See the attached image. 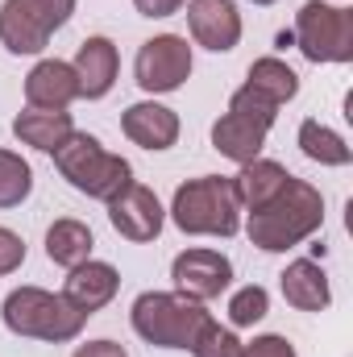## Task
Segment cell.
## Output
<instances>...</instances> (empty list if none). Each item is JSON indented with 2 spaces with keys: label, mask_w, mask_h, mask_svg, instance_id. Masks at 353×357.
I'll return each mask as SVG.
<instances>
[{
  "label": "cell",
  "mask_w": 353,
  "mask_h": 357,
  "mask_svg": "<svg viewBox=\"0 0 353 357\" xmlns=\"http://www.w3.org/2000/svg\"><path fill=\"white\" fill-rule=\"evenodd\" d=\"M320 220H324V199H320V191L312 187V183H303V178H287L283 183V191L262 204L258 212H250V225H246V233H250V241L266 250V254H278V250H291V245H299L303 237H312L316 229H320Z\"/></svg>",
  "instance_id": "1"
},
{
  "label": "cell",
  "mask_w": 353,
  "mask_h": 357,
  "mask_svg": "<svg viewBox=\"0 0 353 357\" xmlns=\"http://www.w3.org/2000/svg\"><path fill=\"white\" fill-rule=\"evenodd\" d=\"M237 191L233 178L204 175L191 178L175 191L171 216L183 233H212V237H233L237 233Z\"/></svg>",
  "instance_id": "2"
},
{
  "label": "cell",
  "mask_w": 353,
  "mask_h": 357,
  "mask_svg": "<svg viewBox=\"0 0 353 357\" xmlns=\"http://www.w3.org/2000/svg\"><path fill=\"white\" fill-rule=\"evenodd\" d=\"M212 316L187 299V295H171V291H146L133 303V328L142 341L163 345V349H191L195 333L208 324Z\"/></svg>",
  "instance_id": "3"
},
{
  "label": "cell",
  "mask_w": 353,
  "mask_h": 357,
  "mask_svg": "<svg viewBox=\"0 0 353 357\" xmlns=\"http://www.w3.org/2000/svg\"><path fill=\"white\" fill-rule=\"evenodd\" d=\"M54 167L63 171V178L80 191H88L96 199H112L121 195L129 183H133V171L125 158L108 154L91 133H71L59 150H54Z\"/></svg>",
  "instance_id": "4"
},
{
  "label": "cell",
  "mask_w": 353,
  "mask_h": 357,
  "mask_svg": "<svg viewBox=\"0 0 353 357\" xmlns=\"http://www.w3.org/2000/svg\"><path fill=\"white\" fill-rule=\"evenodd\" d=\"M84 312L71 307L63 295H50L42 287H21L4 299V324L17 337H38V341H71L84 328Z\"/></svg>",
  "instance_id": "5"
},
{
  "label": "cell",
  "mask_w": 353,
  "mask_h": 357,
  "mask_svg": "<svg viewBox=\"0 0 353 357\" xmlns=\"http://www.w3.org/2000/svg\"><path fill=\"white\" fill-rule=\"evenodd\" d=\"M299 50L312 63H350L353 59V13L324 4V0H308L295 17V33Z\"/></svg>",
  "instance_id": "6"
},
{
  "label": "cell",
  "mask_w": 353,
  "mask_h": 357,
  "mask_svg": "<svg viewBox=\"0 0 353 357\" xmlns=\"http://www.w3.org/2000/svg\"><path fill=\"white\" fill-rule=\"evenodd\" d=\"M71 13H75V0H4L0 42L13 54H38L46 50L50 33L67 25Z\"/></svg>",
  "instance_id": "7"
},
{
  "label": "cell",
  "mask_w": 353,
  "mask_h": 357,
  "mask_svg": "<svg viewBox=\"0 0 353 357\" xmlns=\"http://www.w3.org/2000/svg\"><path fill=\"white\" fill-rule=\"evenodd\" d=\"M187 75H191V46L175 33L150 38L137 50V84L146 91H175Z\"/></svg>",
  "instance_id": "8"
},
{
  "label": "cell",
  "mask_w": 353,
  "mask_h": 357,
  "mask_svg": "<svg viewBox=\"0 0 353 357\" xmlns=\"http://www.w3.org/2000/svg\"><path fill=\"white\" fill-rule=\"evenodd\" d=\"M171 278H175L179 295H187V299H195V303H208V299H216V295L229 287L233 266H229V258L216 254V250H187V254L175 258Z\"/></svg>",
  "instance_id": "9"
},
{
  "label": "cell",
  "mask_w": 353,
  "mask_h": 357,
  "mask_svg": "<svg viewBox=\"0 0 353 357\" xmlns=\"http://www.w3.org/2000/svg\"><path fill=\"white\" fill-rule=\"evenodd\" d=\"M108 220L129 241H154L163 233V204H158V195L150 187L129 183L121 195L108 199Z\"/></svg>",
  "instance_id": "10"
},
{
  "label": "cell",
  "mask_w": 353,
  "mask_h": 357,
  "mask_svg": "<svg viewBox=\"0 0 353 357\" xmlns=\"http://www.w3.org/2000/svg\"><path fill=\"white\" fill-rule=\"evenodd\" d=\"M187 25H191V38L216 54L233 50L237 38H241V17H237V4L233 0H191L187 4Z\"/></svg>",
  "instance_id": "11"
},
{
  "label": "cell",
  "mask_w": 353,
  "mask_h": 357,
  "mask_svg": "<svg viewBox=\"0 0 353 357\" xmlns=\"http://www.w3.org/2000/svg\"><path fill=\"white\" fill-rule=\"evenodd\" d=\"M80 96V79L71 71V63L46 59L25 75V100L29 108H67Z\"/></svg>",
  "instance_id": "12"
},
{
  "label": "cell",
  "mask_w": 353,
  "mask_h": 357,
  "mask_svg": "<svg viewBox=\"0 0 353 357\" xmlns=\"http://www.w3.org/2000/svg\"><path fill=\"white\" fill-rule=\"evenodd\" d=\"M117 287H121V278H117V270L108 262H84V266L71 270V278L63 287V299L71 307H80L84 316H91V312H100L117 295Z\"/></svg>",
  "instance_id": "13"
},
{
  "label": "cell",
  "mask_w": 353,
  "mask_h": 357,
  "mask_svg": "<svg viewBox=\"0 0 353 357\" xmlns=\"http://www.w3.org/2000/svg\"><path fill=\"white\" fill-rule=\"evenodd\" d=\"M121 125H125V137L137 142L142 150H167V146H175V137H179V116L171 108L154 104V100L133 104Z\"/></svg>",
  "instance_id": "14"
},
{
  "label": "cell",
  "mask_w": 353,
  "mask_h": 357,
  "mask_svg": "<svg viewBox=\"0 0 353 357\" xmlns=\"http://www.w3.org/2000/svg\"><path fill=\"white\" fill-rule=\"evenodd\" d=\"M71 71H75V79H80V96L100 100L104 91L112 88V79H117V46H112L108 38H88V42L80 46Z\"/></svg>",
  "instance_id": "15"
},
{
  "label": "cell",
  "mask_w": 353,
  "mask_h": 357,
  "mask_svg": "<svg viewBox=\"0 0 353 357\" xmlns=\"http://www.w3.org/2000/svg\"><path fill=\"white\" fill-rule=\"evenodd\" d=\"M13 133H17L25 146H33V150L54 154V150L75 133V125H71V112H67V108H29V112H21V116L13 121Z\"/></svg>",
  "instance_id": "16"
},
{
  "label": "cell",
  "mask_w": 353,
  "mask_h": 357,
  "mask_svg": "<svg viewBox=\"0 0 353 357\" xmlns=\"http://www.w3.org/2000/svg\"><path fill=\"white\" fill-rule=\"evenodd\" d=\"M262 142H266V125L250 121V116H241V112H225V116L212 125V146H216L225 158L241 162V167L258 158Z\"/></svg>",
  "instance_id": "17"
},
{
  "label": "cell",
  "mask_w": 353,
  "mask_h": 357,
  "mask_svg": "<svg viewBox=\"0 0 353 357\" xmlns=\"http://www.w3.org/2000/svg\"><path fill=\"white\" fill-rule=\"evenodd\" d=\"M283 295L299 312H324L329 307V278L312 258H299L283 270Z\"/></svg>",
  "instance_id": "18"
},
{
  "label": "cell",
  "mask_w": 353,
  "mask_h": 357,
  "mask_svg": "<svg viewBox=\"0 0 353 357\" xmlns=\"http://www.w3.org/2000/svg\"><path fill=\"white\" fill-rule=\"evenodd\" d=\"M287 171L278 167V162H266V158H254V162H246L241 167V175L233 178V191H237V204H246L250 212H258L262 204H270L278 191H283V183H287Z\"/></svg>",
  "instance_id": "19"
},
{
  "label": "cell",
  "mask_w": 353,
  "mask_h": 357,
  "mask_svg": "<svg viewBox=\"0 0 353 357\" xmlns=\"http://www.w3.org/2000/svg\"><path fill=\"white\" fill-rule=\"evenodd\" d=\"M91 245H96L91 241V229L80 225V220H54L50 233H46V258L59 262V266H67V270L84 266Z\"/></svg>",
  "instance_id": "20"
},
{
  "label": "cell",
  "mask_w": 353,
  "mask_h": 357,
  "mask_svg": "<svg viewBox=\"0 0 353 357\" xmlns=\"http://www.w3.org/2000/svg\"><path fill=\"white\" fill-rule=\"evenodd\" d=\"M299 146H303V154L312 158V162H324V167H345L353 158V150L333 133V129H324L320 121H303L299 125Z\"/></svg>",
  "instance_id": "21"
},
{
  "label": "cell",
  "mask_w": 353,
  "mask_h": 357,
  "mask_svg": "<svg viewBox=\"0 0 353 357\" xmlns=\"http://www.w3.org/2000/svg\"><path fill=\"white\" fill-rule=\"evenodd\" d=\"M250 88H258L262 96H270L274 104H287L295 91H299V75L287 67V63H278V59H258L254 67H250V79H246Z\"/></svg>",
  "instance_id": "22"
},
{
  "label": "cell",
  "mask_w": 353,
  "mask_h": 357,
  "mask_svg": "<svg viewBox=\"0 0 353 357\" xmlns=\"http://www.w3.org/2000/svg\"><path fill=\"white\" fill-rule=\"evenodd\" d=\"M33 187V171L21 154L0 150V208H17Z\"/></svg>",
  "instance_id": "23"
},
{
  "label": "cell",
  "mask_w": 353,
  "mask_h": 357,
  "mask_svg": "<svg viewBox=\"0 0 353 357\" xmlns=\"http://www.w3.org/2000/svg\"><path fill=\"white\" fill-rule=\"evenodd\" d=\"M191 354L195 357H241V341H237L229 328H220L216 320H208V324L195 333Z\"/></svg>",
  "instance_id": "24"
},
{
  "label": "cell",
  "mask_w": 353,
  "mask_h": 357,
  "mask_svg": "<svg viewBox=\"0 0 353 357\" xmlns=\"http://www.w3.org/2000/svg\"><path fill=\"white\" fill-rule=\"evenodd\" d=\"M229 112H241V116H250V121H258V125H274V116H278V104L270 100V96H262L258 88H237L233 91V100H229Z\"/></svg>",
  "instance_id": "25"
},
{
  "label": "cell",
  "mask_w": 353,
  "mask_h": 357,
  "mask_svg": "<svg viewBox=\"0 0 353 357\" xmlns=\"http://www.w3.org/2000/svg\"><path fill=\"white\" fill-rule=\"evenodd\" d=\"M266 307H270V299H266V291L262 287H241L233 299H229V320L233 324H258L266 316Z\"/></svg>",
  "instance_id": "26"
},
{
  "label": "cell",
  "mask_w": 353,
  "mask_h": 357,
  "mask_svg": "<svg viewBox=\"0 0 353 357\" xmlns=\"http://www.w3.org/2000/svg\"><path fill=\"white\" fill-rule=\"evenodd\" d=\"M25 262V241L17 237V233H8V229H0V274H8V270H17Z\"/></svg>",
  "instance_id": "27"
},
{
  "label": "cell",
  "mask_w": 353,
  "mask_h": 357,
  "mask_svg": "<svg viewBox=\"0 0 353 357\" xmlns=\"http://www.w3.org/2000/svg\"><path fill=\"white\" fill-rule=\"evenodd\" d=\"M241 357H295L283 337H258L254 345H241Z\"/></svg>",
  "instance_id": "28"
},
{
  "label": "cell",
  "mask_w": 353,
  "mask_h": 357,
  "mask_svg": "<svg viewBox=\"0 0 353 357\" xmlns=\"http://www.w3.org/2000/svg\"><path fill=\"white\" fill-rule=\"evenodd\" d=\"M133 4H137L142 17H171L183 0H133Z\"/></svg>",
  "instance_id": "29"
},
{
  "label": "cell",
  "mask_w": 353,
  "mask_h": 357,
  "mask_svg": "<svg viewBox=\"0 0 353 357\" xmlns=\"http://www.w3.org/2000/svg\"><path fill=\"white\" fill-rule=\"evenodd\" d=\"M75 357H129L117 341H91L84 349H75Z\"/></svg>",
  "instance_id": "30"
},
{
  "label": "cell",
  "mask_w": 353,
  "mask_h": 357,
  "mask_svg": "<svg viewBox=\"0 0 353 357\" xmlns=\"http://www.w3.org/2000/svg\"><path fill=\"white\" fill-rule=\"evenodd\" d=\"M254 4H274V0H254Z\"/></svg>",
  "instance_id": "31"
}]
</instances>
